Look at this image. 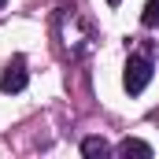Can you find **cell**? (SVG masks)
<instances>
[{
    "instance_id": "obj_1",
    "label": "cell",
    "mask_w": 159,
    "mask_h": 159,
    "mask_svg": "<svg viewBox=\"0 0 159 159\" xmlns=\"http://www.w3.org/2000/svg\"><path fill=\"white\" fill-rule=\"evenodd\" d=\"M81 22L78 7H59L56 11V30H59V37H63V48L78 59V56H85V48H89V41H93V30H81V34H74V26Z\"/></svg>"
},
{
    "instance_id": "obj_2",
    "label": "cell",
    "mask_w": 159,
    "mask_h": 159,
    "mask_svg": "<svg viewBox=\"0 0 159 159\" xmlns=\"http://www.w3.org/2000/svg\"><path fill=\"white\" fill-rule=\"evenodd\" d=\"M152 56H156V44H144V52H133L126 59V74H122V85L129 96H141L152 81Z\"/></svg>"
},
{
    "instance_id": "obj_3",
    "label": "cell",
    "mask_w": 159,
    "mask_h": 159,
    "mask_svg": "<svg viewBox=\"0 0 159 159\" xmlns=\"http://www.w3.org/2000/svg\"><path fill=\"white\" fill-rule=\"evenodd\" d=\"M26 81H30V74H26V59H22V56H11L7 67H4V74H0V89H4V93H22Z\"/></svg>"
},
{
    "instance_id": "obj_4",
    "label": "cell",
    "mask_w": 159,
    "mask_h": 159,
    "mask_svg": "<svg viewBox=\"0 0 159 159\" xmlns=\"http://www.w3.org/2000/svg\"><path fill=\"white\" fill-rule=\"evenodd\" d=\"M115 152H119V156H126V159H129V156H137V159H152V144H144V141H137V137H126Z\"/></svg>"
},
{
    "instance_id": "obj_5",
    "label": "cell",
    "mask_w": 159,
    "mask_h": 159,
    "mask_svg": "<svg viewBox=\"0 0 159 159\" xmlns=\"http://www.w3.org/2000/svg\"><path fill=\"white\" fill-rule=\"evenodd\" d=\"M107 152H111V144L104 137H85L81 141V156H107Z\"/></svg>"
},
{
    "instance_id": "obj_6",
    "label": "cell",
    "mask_w": 159,
    "mask_h": 159,
    "mask_svg": "<svg viewBox=\"0 0 159 159\" xmlns=\"http://www.w3.org/2000/svg\"><path fill=\"white\" fill-rule=\"evenodd\" d=\"M141 26H144V30L159 26V0H148V4H144V11H141Z\"/></svg>"
},
{
    "instance_id": "obj_7",
    "label": "cell",
    "mask_w": 159,
    "mask_h": 159,
    "mask_svg": "<svg viewBox=\"0 0 159 159\" xmlns=\"http://www.w3.org/2000/svg\"><path fill=\"white\" fill-rule=\"evenodd\" d=\"M107 4H111V7H119V4H122V0H107Z\"/></svg>"
},
{
    "instance_id": "obj_8",
    "label": "cell",
    "mask_w": 159,
    "mask_h": 159,
    "mask_svg": "<svg viewBox=\"0 0 159 159\" xmlns=\"http://www.w3.org/2000/svg\"><path fill=\"white\" fill-rule=\"evenodd\" d=\"M4 4H7V0H0V7H4Z\"/></svg>"
}]
</instances>
